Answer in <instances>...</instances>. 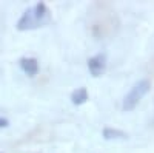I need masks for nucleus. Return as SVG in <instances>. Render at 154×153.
<instances>
[{
	"label": "nucleus",
	"instance_id": "f257e3e1",
	"mask_svg": "<svg viewBox=\"0 0 154 153\" xmlns=\"http://www.w3.org/2000/svg\"><path fill=\"white\" fill-rule=\"evenodd\" d=\"M51 22V12L45 3H37L22 14V17L17 22V30L19 31H29L42 28Z\"/></svg>",
	"mask_w": 154,
	"mask_h": 153
},
{
	"label": "nucleus",
	"instance_id": "f03ea898",
	"mask_svg": "<svg viewBox=\"0 0 154 153\" xmlns=\"http://www.w3.org/2000/svg\"><path fill=\"white\" fill-rule=\"evenodd\" d=\"M149 88H151V84H149L148 79H140L139 82H136V84L131 87V90L128 91V94L125 96L122 108H123L125 111L134 110V108L137 107L139 102L143 99V96L149 91Z\"/></svg>",
	"mask_w": 154,
	"mask_h": 153
},
{
	"label": "nucleus",
	"instance_id": "7ed1b4c3",
	"mask_svg": "<svg viewBox=\"0 0 154 153\" xmlns=\"http://www.w3.org/2000/svg\"><path fill=\"white\" fill-rule=\"evenodd\" d=\"M88 70L91 73V76L99 78L105 73L106 70V54L105 53H99L93 57L88 59Z\"/></svg>",
	"mask_w": 154,
	"mask_h": 153
},
{
	"label": "nucleus",
	"instance_id": "20e7f679",
	"mask_svg": "<svg viewBox=\"0 0 154 153\" xmlns=\"http://www.w3.org/2000/svg\"><path fill=\"white\" fill-rule=\"evenodd\" d=\"M20 68L26 76L34 78L38 73V62L34 57H23V59H20Z\"/></svg>",
	"mask_w": 154,
	"mask_h": 153
},
{
	"label": "nucleus",
	"instance_id": "39448f33",
	"mask_svg": "<svg viewBox=\"0 0 154 153\" xmlns=\"http://www.w3.org/2000/svg\"><path fill=\"white\" fill-rule=\"evenodd\" d=\"M88 100V91H86V88H77V90L72 91L71 94V102L74 105H82L85 104V102Z\"/></svg>",
	"mask_w": 154,
	"mask_h": 153
},
{
	"label": "nucleus",
	"instance_id": "423d86ee",
	"mask_svg": "<svg viewBox=\"0 0 154 153\" xmlns=\"http://www.w3.org/2000/svg\"><path fill=\"white\" fill-rule=\"evenodd\" d=\"M103 138L108 139V141H111V139H126L128 135L119 129H111V127H106V129H103Z\"/></svg>",
	"mask_w": 154,
	"mask_h": 153
},
{
	"label": "nucleus",
	"instance_id": "0eeeda50",
	"mask_svg": "<svg viewBox=\"0 0 154 153\" xmlns=\"http://www.w3.org/2000/svg\"><path fill=\"white\" fill-rule=\"evenodd\" d=\"M8 125H9V121L0 116V129H5V127H8Z\"/></svg>",
	"mask_w": 154,
	"mask_h": 153
}]
</instances>
